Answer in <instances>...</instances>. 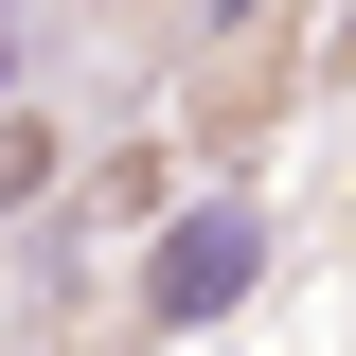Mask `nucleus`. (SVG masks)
Returning a JSON list of instances; mask_svg holds the SVG:
<instances>
[{
  "label": "nucleus",
  "mask_w": 356,
  "mask_h": 356,
  "mask_svg": "<svg viewBox=\"0 0 356 356\" xmlns=\"http://www.w3.org/2000/svg\"><path fill=\"white\" fill-rule=\"evenodd\" d=\"M36 178H54V125H36V107H0V214H18Z\"/></svg>",
  "instance_id": "obj_2"
},
{
  "label": "nucleus",
  "mask_w": 356,
  "mask_h": 356,
  "mask_svg": "<svg viewBox=\"0 0 356 356\" xmlns=\"http://www.w3.org/2000/svg\"><path fill=\"white\" fill-rule=\"evenodd\" d=\"M250 285H267V214L250 196H196V214L143 250V339H196V321H232Z\"/></svg>",
  "instance_id": "obj_1"
},
{
  "label": "nucleus",
  "mask_w": 356,
  "mask_h": 356,
  "mask_svg": "<svg viewBox=\"0 0 356 356\" xmlns=\"http://www.w3.org/2000/svg\"><path fill=\"white\" fill-rule=\"evenodd\" d=\"M196 18H250V0H196Z\"/></svg>",
  "instance_id": "obj_3"
},
{
  "label": "nucleus",
  "mask_w": 356,
  "mask_h": 356,
  "mask_svg": "<svg viewBox=\"0 0 356 356\" xmlns=\"http://www.w3.org/2000/svg\"><path fill=\"white\" fill-rule=\"evenodd\" d=\"M0 89H18V36H0Z\"/></svg>",
  "instance_id": "obj_4"
}]
</instances>
